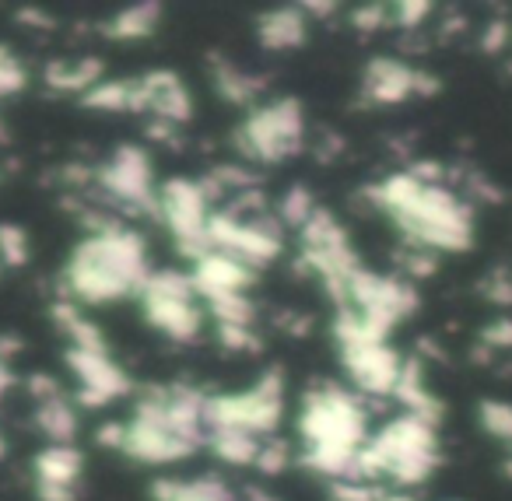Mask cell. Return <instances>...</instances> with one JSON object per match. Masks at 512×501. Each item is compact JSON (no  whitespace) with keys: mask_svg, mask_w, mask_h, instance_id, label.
Here are the masks:
<instances>
[{"mask_svg":"<svg viewBox=\"0 0 512 501\" xmlns=\"http://www.w3.org/2000/svg\"><path fill=\"white\" fill-rule=\"evenodd\" d=\"M151 277L148 246L130 228L88 235L71 253L64 267V298H78L88 305L120 302V298L141 295L144 281Z\"/></svg>","mask_w":512,"mask_h":501,"instance_id":"cell-1","label":"cell"},{"mask_svg":"<svg viewBox=\"0 0 512 501\" xmlns=\"http://www.w3.org/2000/svg\"><path fill=\"white\" fill-rule=\"evenodd\" d=\"M439 463L442 459H439V442H435V428L414 414L390 421L358 452V466H362L365 484H372L383 473L404 487L425 484Z\"/></svg>","mask_w":512,"mask_h":501,"instance_id":"cell-2","label":"cell"},{"mask_svg":"<svg viewBox=\"0 0 512 501\" xmlns=\"http://www.w3.org/2000/svg\"><path fill=\"white\" fill-rule=\"evenodd\" d=\"M397 228L407 235V246L432 253H467L474 246V207L463 204L449 186L421 183L418 197L393 214Z\"/></svg>","mask_w":512,"mask_h":501,"instance_id":"cell-3","label":"cell"},{"mask_svg":"<svg viewBox=\"0 0 512 501\" xmlns=\"http://www.w3.org/2000/svg\"><path fill=\"white\" fill-rule=\"evenodd\" d=\"M299 431L306 438V449L362 452L365 410L344 389L330 386V382H316L306 393V403H302Z\"/></svg>","mask_w":512,"mask_h":501,"instance_id":"cell-4","label":"cell"},{"mask_svg":"<svg viewBox=\"0 0 512 501\" xmlns=\"http://www.w3.org/2000/svg\"><path fill=\"white\" fill-rule=\"evenodd\" d=\"M306 144V113L299 99H274L271 106H256L235 130V148L249 162L278 165L295 158Z\"/></svg>","mask_w":512,"mask_h":501,"instance_id":"cell-5","label":"cell"},{"mask_svg":"<svg viewBox=\"0 0 512 501\" xmlns=\"http://www.w3.org/2000/svg\"><path fill=\"white\" fill-rule=\"evenodd\" d=\"M207 428L221 431V428H239L249 435H274L285 417V372L271 368L264 379L256 382L249 393H235V396H207Z\"/></svg>","mask_w":512,"mask_h":501,"instance_id":"cell-6","label":"cell"},{"mask_svg":"<svg viewBox=\"0 0 512 501\" xmlns=\"http://www.w3.org/2000/svg\"><path fill=\"white\" fill-rule=\"evenodd\" d=\"M348 305L358 312L365 333L379 344H386V337L393 333V326L404 323L407 316H414L421 305L418 291L400 277H383L372 270H358L348 281Z\"/></svg>","mask_w":512,"mask_h":501,"instance_id":"cell-7","label":"cell"},{"mask_svg":"<svg viewBox=\"0 0 512 501\" xmlns=\"http://www.w3.org/2000/svg\"><path fill=\"white\" fill-rule=\"evenodd\" d=\"M95 186L113 207H123V214H151L162 218L158 211V193H155V169L151 158L137 144H120L106 165L95 169Z\"/></svg>","mask_w":512,"mask_h":501,"instance_id":"cell-8","label":"cell"},{"mask_svg":"<svg viewBox=\"0 0 512 501\" xmlns=\"http://www.w3.org/2000/svg\"><path fill=\"white\" fill-rule=\"evenodd\" d=\"M123 452H127L130 459H141V463H151V466L179 463V459L197 452L169 428V421H165V389L155 386L141 396V403L134 407V421L127 424Z\"/></svg>","mask_w":512,"mask_h":501,"instance_id":"cell-9","label":"cell"},{"mask_svg":"<svg viewBox=\"0 0 512 501\" xmlns=\"http://www.w3.org/2000/svg\"><path fill=\"white\" fill-rule=\"evenodd\" d=\"M207 239H211L214 253H225L232 260L246 263L249 270L267 267L281 256V221L271 211L260 214L256 221H232L221 211H211L207 218Z\"/></svg>","mask_w":512,"mask_h":501,"instance_id":"cell-10","label":"cell"},{"mask_svg":"<svg viewBox=\"0 0 512 501\" xmlns=\"http://www.w3.org/2000/svg\"><path fill=\"white\" fill-rule=\"evenodd\" d=\"M207 200L200 193V183L197 179H169L162 183L158 190V211H162V221L169 225L172 239H176V249L183 256H190L193 263L200 256L214 253L211 249V239H207Z\"/></svg>","mask_w":512,"mask_h":501,"instance_id":"cell-11","label":"cell"},{"mask_svg":"<svg viewBox=\"0 0 512 501\" xmlns=\"http://www.w3.org/2000/svg\"><path fill=\"white\" fill-rule=\"evenodd\" d=\"M67 368L78 375L81 389H78V403L88 410H102L106 403L120 400V396H130L134 382L130 375L109 358V351H67L64 354Z\"/></svg>","mask_w":512,"mask_h":501,"instance_id":"cell-12","label":"cell"},{"mask_svg":"<svg viewBox=\"0 0 512 501\" xmlns=\"http://www.w3.org/2000/svg\"><path fill=\"white\" fill-rule=\"evenodd\" d=\"M134 113H151L155 120L183 127L193 120V99L183 78L172 71H151L134 81Z\"/></svg>","mask_w":512,"mask_h":501,"instance_id":"cell-13","label":"cell"},{"mask_svg":"<svg viewBox=\"0 0 512 501\" xmlns=\"http://www.w3.org/2000/svg\"><path fill=\"white\" fill-rule=\"evenodd\" d=\"M341 361L351 379H355V386L369 396H393L400 365H404V358L390 344H372V340L341 347Z\"/></svg>","mask_w":512,"mask_h":501,"instance_id":"cell-14","label":"cell"},{"mask_svg":"<svg viewBox=\"0 0 512 501\" xmlns=\"http://www.w3.org/2000/svg\"><path fill=\"white\" fill-rule=\"evenodd\" d=\"M414 67H407L397 57H372L365 64L362 95L376 106H397L414 95Z\"/></svg>","mask_w":512,"mask_h":501,"instance_id":"cell-15","label":"cell"},{"mask_svg":"<svg viewBox=\"0 0 512 501\" xmlns=\"http://www.w3.org/2000/svg\"><path fill=\"white\" fill-rule=\"evenodd\" d=\"M193 288L197 295L211 298V295H242L249 284L256 281V274L246 267V263L232 260L225 253H207L193 263Z\"/></svg>","mask_w":512,"mask_h":501,"instance_id":"cell-16","label":"cell"},{"mask_svg":"<svg viewBox=\"0 0 512 501\" xmlns=\"http://www.w3.org/2000/svg\"><path fill=\"white\" fill-rule=\"evenodd\" d=\"M144 316L155 330H162L176 344H193L200 337L204 326V312L197 309V302H141Z\"/></svg>","mask_w":512,"mask_h":501,"instance_id":"cell-17","label":"cell"},{"mask_svg":"<svg viewBox=\"0 0 512 501\" xmlns=\"http://www.w3.org/2000/svg\"><path fill=\"white\" fill-rule=\"evenodd\" d=\"M393 400H400L407 407V414L421 417V421H428L435 428V424L442 421V400L439 396H432V389L425 386V375H421V361L411 358L400 365V379L397 386H393Z\"/></svg>","mask_w":512,"mask_h":501,"instance_id":"cell-18","label":"cell"},{"mask_svg":"<svg viewBox=\"0 0 512 501\" xmlns=\"http://www.w3.org/2000/svg\"><path fill=\"white\" fill-rule=\"evenodd\" d=\"M256 36H260V46L274 53L285 50H299L306 43V15L302 8H274L264 11L256 18Z\"/></svg>","mask_w":512,"mask_h":501,"instance_id":"cell-19","label":"cell"},{"mask_svg":"<svg viewBox=\"0 0 512 501\" xmlns=\"http://www.w3.org/2000/svg\"><path fill=\"white\" fill-rule=\"evenodd\" d=\"M43 81L50 92L64 95H85L102 81V60L99 57H81V60H53L46 64Z\"/></svg>","mask_w":512,"mask_h":501,"instance_id":"cell-20","label":"cell"},{"mask_svg":"<svg viewBox=\"0 0 512 501\" xmlns=\"http://www.w3.org/2000/svg\"><path fill=\"white\" fill-rule=\"evenodd\" d=\"M155 501H235L232 487L218 477H193V480H155Z\"/></svg>","mask_w":512,"mask_h":501,"instance_id":"cell-21","label":"cell"},{"mask_svg":"<svg viewBox=\"0 0 512 501\" xmlns=\"http://www.w3.org/2000/svg\"><path fill=\"white\" fill-rule=\"evenodd\" d=\"M50 316H53V323L60 326V333L71 340L74 351H109L102 330L81 316L78 305H74L71 298H60V302H53Z\"/></svg>","mask_w":512,"mask_h":501,"instance_id":"cell-22","label":"cell"},{"mask_svg":"<svg viewBox=\"0 0 512 501\" xmlns=\"http://www.w3.org/2000/svg\"><path fill=\"white\" fill-rule=\"evenodd\" d=\"M81 477V452L74 445H50L36 456V484L74 487Z\"/></svg>","mask_w":512,"mask_h":501,"instance_id":"cell-23","label":"cell"},{"mask_svg":"<svg viewBox=\"0 0 512 501\" xmlns=\"http://www.w3.org/2000/svg\"><path fill=\"white\" fill-rule=\"evenodd\" d=\"M158 22H162V4H134L109 18L102 32L116 43H137V39H148L158 29Z\"/></svg>","mask_w":512,"mask_h":501,"instance_id":"cell-24","label":"cell"},{"mask_svg":"<svg viewBox=\"0 0 512 501\" xmlns=\"http://www.w3.org/2000/svg\"><path fill=\"white\" fill-rule=\"evenodd\" d=\"M214 60V71H211V81H214V92L221 95L225 102H232V106H246V102H253L256 95H260V88H264V81L253 78V74L239 71L235 64H228V60Z\"/></svg>","mask_w":512,"mask_h":501,"instance_id":"cell-25","label":"cell"},{"mask_svg":"<svg viewBox=\"0 0 512 501\" xmlns=\"http://www.w3.org/2000/svg\"><path fill=\"white\" fill-rule=\"evenodd\" d=\"M207 449L228 466H253L256 452H260V438L249 435V431H239V428H221L211 435Z\"/></svg>","mask_w":512,"mask_h":501,"instance_id":"cell-26","label":"cell"},{"mask_svg":"<svg viewBox=\"0 0 512 501\" xmlns=\"http://www.w3.org/2000/svg\"><path fill=\"white\" fill-rule=\"evenodd\" d=\"M36 424L46 438H53V445H71L78 435V414H74L71 403L60 396V400L39 403L36 407Z\"/></svg>","mask_w":512,"mask_h":501,"instance_id":"cell-27","label":"cell"},{"mask_svg":"<svg viewBox=\"0 0 512 501\" xmlns=\"http://www.w3.org/2000/svg\"><path fill=\"white\" fill-rule=\"evenodd\" d=\"M81 106L95 113H134V81H99L81 95Z\"/></svg>","mask_w":512,"mask_h":501,"instance_id":"cell-28","label":"cell"},{"mask_svg":"<svg viewBox=\"0 0 512 501\" xmlns=\"http://www.w3.org/2000/svg\"><path fill=\"white\" fill-rule=\"evenodd\" d=\"M207 309L214 316V326H246V330H253L256 323V305L246 295H211Z\"/></svg>","mask_w":512,"mask_h":501,"instance_id":"cell-29","label":"cell"},{"mask_svg":"<svg viewBox=\"0 0 512 501\" xmlns=\"http://www.w3.org/2000/svg\"><path fill=\"white\" fill-rule=\"evenodd\" d=\"M316 214V204H313V193H309V186L295 183L292 190H285V197H281L278 204V221L281 225H292V228H306V221Z\"/></svg>","mask_w":512,"mask_h":501,"instance_id":"cell-30","label":"cell"},{"mask_svg":"<svg viewBox=\"0 0 512 501\" xmlns=\"http://www.w3.org/2000/svg\"><path fill=\"white\" fill-rule=\"evenodd\" d=\"M477 421H481V428L488 431L491 438L512 445V403H505V400L477 403Z\"/></svg>","mask_w":512,"mask_h":501,"instance_id":"cell-31","label":"cell"},{"mask_svg":"<svg viewBox=\"0 0 512 501\" xmlns=\"http://www.w3.org/2000/svg\"><path fill=\"white\" fill-rule=\"evenodd\" d=\"M32 256L29 235L18 225H0V267H25Z\"/></svg>","mask_w":512,"mask_h":501,"instance_id":"cell-32","label":"cell"},{"mask_svg":"<svg viewBox=\"0 0 512 501\" xmlns=\"http://www.w3.org/2000/svg\"><path fill=\"white\" fill-rule=\"evenodd\" d=\"M29 81L25 74L22 60L8 50V46H0V99H8V95H18Z\"/></svg>","mask_w":512,"mask_h":501,"instance_id":"cell-33","label":"cell"},{"mask_svg":"<svg viewBox=\"0 0 512 501\" xmlns=\"http://www.w3.org/2000/svg\"><path fill=\"white\" fill-rule=\"evenodd\" d=\"M218 344L232 354H256L264 347V340L256 337V330H246V326H218Z\"/></svg>","mask_w":512,"mask_h":501,"instance_id":"cell-34","label":"cell"},{"mask_svg":"<svg viewBox=\"0 0 512 501\" xmlns=\"http://www.w3.org/2000/svg\"><path fill=\"white\" fill-rule=\"evenodd\" d=\"M256 470L264 473V477H278L285 473L288 466V445L281 438H271V442H260V452H256Z\"/></svg>","mask_w":512,"mask_h":501,"instance_id":"cell-35","label":"cell"},{"mask_svg":"<svg viewBox=\"0 0 512 501\" xmlns=\"http://www.w3.org/2000/svg\"><path fill=\"white\" fill-rule=\"evenodd\" d=\"M330 498L334 501H383L386 491L376 484H365V480H334Z\"/></svg>","mask_w":512,"mask_h":501,"instance_id":"cell-36","label":"cell"},{"mask_svg":"<svg viewBox=\"0 0 512 501\" xmlns=\"http://www.w3.org/2000/svg\"><path fill=\"white\" fill-rule=\"evenodd\" d=\"M400 267L407 270L411 277H432L435 270H439V260H435V253L432 249H418V246H407V249H400Z\"/></svg>","mask_w":512,"mask_h":501,"instance_id":"cell-37","label":"cell"},{"mask_svg":"<svg viewBox=\"0 0 512 501\" xmlns=\"http://www.w3.org/2000/svg\"><path fill=\"white\" fill-rule=\"evenodd\" d=\"M390 11H393L390 22L397 25V29L414 32V29H421V25H425L432 4H425V0H411V4H397V8H390Z\"/></svg>","mask_w":512,"mask_h":501,"instance_id":"cell-38","label":"cell"},{"mask_svg":"<svg viewBox=\"0 0 512 501\" xmlns=\"http://www.w3.org/2000/svg\"><path fill=\"white\" fill-rule=\"evenodd\" d=\"M481 291H484V298L488 302H495V305H512V274L509 270H491L488 277L481 281Z\"/></svg>","mask_w":512,"mask_h":501,"instance_id":"cell-39","label":"cell"},{"mask_svg":"<svg viewBox=\"0 0 512 501\" xmlns=\"http://www.w3.org/2000/svg\"><path fill=\"white\" fill-rule=\"evenodd\" d=\"M386 22H390V15H386L383 4H369V8H358L355 15H351V25H355L362 36H372V32H379Z\"/></svg>","mask_w":512,"mask_h":501,"instance_id":"cell-40","label":"cell"},{"mask_svg":"<svg viewBox=\"0 0 512 501\" xmlns=\"http://www.w3.org/2000/svg\"><path fill=\"white\" fill-rule=\"evenodd\" d=\"M481 344L488 351H512V319H495L481 330Z\"/></svg>","mask_w":512,"mask_h":501,"instance_id":"cell-41","label":"cell"},{"mask_svg":"<svg viewBox=\"0 0 512 501\" xmlns=\"http://www.w3.org/2000/svg\"><path fill=\"white\" fill-rule=\"evenodd\" d=\"M509 36H512L509 22H505V18H491L481 32V50L484 53H502L505 43H509Z\"/></svg>","mask_w":512,"mask_h":501,"instance_id":"cell-42","label":"cell"},{"mask_svg":"<svg viewBox=\"0 0 512 501\" xmlns=\"http://www.w3.org/2000/svg\"><path fill=\"white\" fill-rule=\"evenodd\" d=\"M29 396L36 403H50V400H60L64 396V389H60V382L53 379V375H46V372H36V375H29Z\"/></svg>","mask_w":512,"mask_h":501,"instance_id":"cell-43","label":"cell"},{"mask_svg":"<svg viewBox=\"0 0 512 501\" xmlns=\"http://www.w3.org/2000/svg\"><path fill=\"white\" fill-rule=\"evenodd\" d=\"M467 190L474 193V197H481L484 204H502V200H505V193L498 190V186L491 183V179L477 176V172H474V176H467Z\"/></svg>","mask_w":512,"mask_h":501,"instance_id":"cell-44","label":"cell"},{"mask_svg":"<svg viewBox=\"0 0 512 501\" xmlns=\"http://www.w3.org/2000/svg\"><path fill=\"white\" fill-rule=\"evenodd\" d=\"M95 442H99L102 449H123V442H127V424H120V421L102 424L99 435H95Z\"/></svg>","mask_w":512,"mask_h":501,"instance_id":"cell-45","label":"cell"},{"mask_svg":"<svg viewBox=\"0 0 512 501\" xmlns=\"http://www.w3.org/2000/svg\"><path fill=\"white\" fill-rule=\"evenodd\" d=\"M439 88H442V81L435 78V74H428V71L414 74V95H421V99H432V95H439Z\"/></svg>","mask_w":512,"mask_h":501,"instance_id":"cell-46","label":"cell"},{"mask_svg":"<svg viewBox=\"0 0 512 501\" xmlns=\"http://www.w3.org/2000/svg\"><path fill=\"white\" fill-rule=\"evenodd\" d=\"M281 330L295 333V337H306L313 330V323H309V316H299V312H281Z\"/></svg>","mask_w":512,"mask_h":501,"instance_id":"cell-47","label":"cell"},{"mask_svg":"<svg viewBox=\"0 0 512 501\" xmlns=\"http://www.w3.org/2000/svg\"><path fill=\"white\" fill-rule=\"evenodd\" d=\"M36 498L39 501H74L78 491L74 487H46V484H36Z\"/></svg>","mask_w":512,"mask_h":501,"instance_id":"cell-48","label":"cell"},{"mask_svg":"<svg viewBox=\"0 0 512 501\" xmlns=\"http://www.w3.org/2000/svg\"><path fill=\"white\" fill-rule=\"evenodd\" d=\"M18 22L29 25V29H57V22L43 11H18Z\"/></svg>","mask_w":512,"mask_h":501,"instance_id":"cell-49","label":"cell"},{"mask_svg":"<svg viewBox=\"0 0 512 501\" xmlns=\"http://www.w3.org/2000/svg\"><path fill=\"white\" fill-rule=\"evenodd\" d=\"M22 337H15V333H4V337H0V361H11L15 358L18 351H22Z\"/></svg>","mask_w":512,"mask_h":501,"instance_id":"cell-50","label":"cell"},{"mask_svg":"<svg viewBox=\"0 0 512 501\" xmlns=\"http://www.w3.org/2000/svg\"><path fill=\"white\" fill-rule=\"evenodd\" d=\"M302 11H309L313 18H330L337 11V4H313V0H309V4H302Z\"/></svg>","mask_w":512,"mask_h":501,"instance_id":"cell-51","label":"cell"},{"mask_svg":"<svg viewBox=\"0 0 512 501\" xmlns=\"http://www.w3.org/2000/svg\"><path fill=\"white\" fill-rule=\"evenodd\" d=\"M246 501H281V498H274L264 487H246Z\"/></svg>","mask_w":512,"mask_h":501,"instance_id":"cell-52","label":"cell"},{"mask_svg":"<svg viewBox=\"0 0 512 501\" xmlns=\"http://www.w3.org/2000/svg\"><path fill=\"white\" fill-rule=\"evenodd\" d=\"M0 144H11V130H8V123L0 120Z\"/></svg>","mask_w":512,"mask_h":501,"instance_id":"cell-53","label":"cell"},{"mask_svg":"<svg viewBox=\"0 0 512 501\" xmlns=\"http://www.w3.org/2000/svg\"><path fill=\"white\" fill-rule=\"evenodd\" d=\"M383 501H414V498H411V494H386Z\"/></svg>","mask_w":512,"mask_h":501,"instance_id":"cell-54","label":"cell"},{"mask_svg":"<svg viewBox=\"0 0 512 501\" xmlns=\"http://www.w3.org/2000/svg\"><path fill=\"white\" fill-rule=\"evenodd\" d=\"M4 456H8V438L0 435V459H4Z\"/></svg>","mask_w":512,"mask_h":501,"instance_id":"cell-55","label":"cell"}]
</instances>
